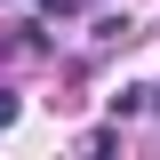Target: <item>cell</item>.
<instances>
[{"mask_svg": "<svg viewBox=\"0 0 160 160\" xmlns=\"http://www.w3.org/2000/svg\"><path fill=\"white\" fill-rule=\"evenodd\" d=\"M8 120H16V96H0V128H8Z\"/></svg>", "mask_w": 160, "mask_h": 160, "instance_id": "1", "label": "cell"}, {"mask_svg": "<svg viewBox=\"0 0 160 160\" xmlns=\"http://www.w3.org/2000/svg\"><path fill=\"white\" fill-rule=\"evenodd\" d=\"M152 104H160V88H152Z\"/></svg>", "mask_w": 160, "mask_h": 160, "instance_id": "2", "label": "cell"}]
</instances>
